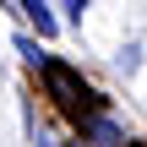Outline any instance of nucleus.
I'll use <instances>...</instances> for the list:
<instances>
[{
    "label": "nucleus",
    "instance_id": "obj_1",
    "mask_svg": "<svg viewBox=\"0 0 147 147\" xmlns=\"http://www.w3.org/2000/svg\"><path fill=\"white\" fill-rule=\"evenodd\" d=\"M44 82H49V98H55L65 115H76L82 125H87L93 115H104L98 93L82 82V71H76V65H65V60H49V65H44Z\"/></svg>",
    "mask_w": 147,
    "mask_h": 147
},
{
    "label": "nucleus",
    "instance_id": "obj_2",
    "mask_svg": "<svg viewBox=\"0 0 147 147\" xmlns=\"http://www.w3.org/2000/svg\"><path fill=\"white\" fill-rule=\"evenodd\" d=\"M11 5H16V11H22L27 22H33V33H38L44 44H49V38L60 33V16H55V5H49V0H11Z\"/></svg>",
    "mask_w": 147,
    "mask_h": 147
},
{
    "label": "nucleus",
    "instance_id": "obj_3",
    "mask_svg": "<svg viewBox=\"0 0 147 147\" xmlns=\"http://www.w3.org/2000/svg\"><path fill=\"white\" fill-rule=\"evenodd\" d=\"M82 142H93V147H125V125L109 120V115H93V120L82 125Z\"/></svg>",
    "mask_w": 147,
    "mask_h": 147
},
{
    "label": "nucleus",
    "instance_id": "obj_4",
    "mask_svg": "<svg viewBox=\"0 0 147 147\" xmlns=\"http://www.w3.org/2000/svg\"><path fill=\"white\" fill-rule=\"evenodd\" d=\"M16 55H22L27 65H38V71L49 65V55H44V38H33V33H16Z\"/></svg>",
    "mask_w": 147,
    "mask_h": 147
},
{
    "label": "nucleus",
    "instance_id": "obj_5",
    "mask_svg": "<svg viewBox=\"0 0 147 147\" xmlns=\"http://www.w3.org/2000/svg\"><path fill=\"white\" fill-rule=\"evenodd\" d=\"M115 71H120V76H136V71H142V44H136V38H131V44H120Z\"/></svg>",
    "mask_w": 147,
    "mask_h": 147
},
{
    "label": "nucleus",
    "instance_id": "obj_6",
    "mask_svg": "<svg viewBox=\"0 0 147 147\" xmlns=\"http://www.w3.org/2000/svg\"><path fill=\"white\" fill-rule=\"evenodd\" d=\"M60 5H65V16H71V22H82V16H87V5H93V0H60Z\"/></svg>",
    "mask_w": 147,
    "mask_h": 147
},
{
    "label": "nucleus",
    "instance_id": "obj_7",
    "mask_svg": "<svg viewBox=\"0 0 147 147\" xmlns=\"http://www.w3.org/2000/svg\"><path fill=\"white\" fill-rule=\"evenodd\" d=\"M44 147H82V142H44Z\"/></svg>",
    "mask_w": 147,
    "mask_h": 147
}]
</instances>
